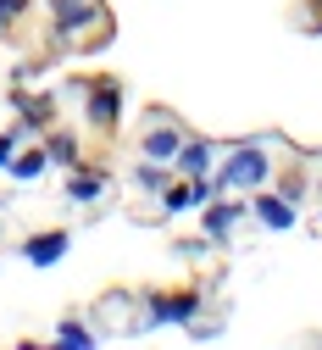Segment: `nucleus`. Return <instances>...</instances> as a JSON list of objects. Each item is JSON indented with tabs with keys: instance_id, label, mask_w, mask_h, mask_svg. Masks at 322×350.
<instances>
[{
	"instance_id": "1a4fd4ad",
	"label": "nucleus",
	"mask_w": 322,
	"mask_h": 350,
	"mask_svg": "<svg viewBox=\"0 0 322 350\" xmlns=\"http://www.w3.org/2000/svg\"><path fill=\"white\" fill-rule=\"evenodd\" d=\"M100 189H106V178H100V172H72V178H67V200H72V206L100 200Z\"/></svg>"
},
{
	"instance_id": "9d476101",
	"label": "nucleus",
	"mask_w": 322,
	"mask_h": 350,
	"mask_svg": "<svg viewBox=\"0 0 322 350\" xmlns=\"http://www.w3.org/2000/svg\"><path fill=\"white\" fill-rule=\"evenodd\" d=\"M89 17H95V12H89V0H56V28L62 33H78Z\"/></svg>"
},
{
	"instance_id": "423d86ee",
	"label": "nucleus",
	"mask_w": 322,
	"mask_h": 350,
	"mask_svg": "<svg viewBox=\"0 0 322 350\" xmlns=\"http://www.w3.org/2000/svg\"><path fill=\"white\" fill-rule=\"evenodd\" d=\"M67 245H72V239L56 228V234H44V239H28V245H23V256L33 261V267H51V261H62V256H67Z\"/></svg>"
},
{
	"instance_id": "f257e3e1",
	"label": "nucleus",
	"mask_w": 322,
	"mask_h": 350,
	"mask_svg": "<svg viewBox=\"0 0 322 350\" xmlns=\"http://www.w3.org/2000/svg\"><path fill=\"white\" fill-rule=\"evenodd\" d=\"M267 172H272L267 145H239L234 156L222 161V172H217V189H261V184H267Z\"/></svg>"
},
{
	"instance_id": "39448f33",
	"label": "nucleus",
	"mask_w": 322,
	"mask_h": 350,
	"mask_svg": "<svg viewBox=\"0 0 322 350\" xmlns=\"http://www.w3.org/2000/svg\"><path fill=\"white\" fill-rule=\"evenodd\" d=\"M256 217H261V223L267 228H295V200L289 195H256Z\"/></svg>"
},
{
	"instance_id": "0eeeda50",
	"label": "nucleus",
	"mask_w": 322,
	"mask_h": 350,
	"mask_svg": "<svg viewBox=\"0 0 322 350\" xmlns=\"http://www.w3.org/2000/svg\"><path fill=\"white\" fill-rule=\"evenodd\" d=\"M178 150H183L178 128H150L145 134V161H178Z\"/></svg>"
},
{
	"instance_id": "6e6552de",
	"label": "nucleus",
	"mask_w": 322,
	"mask_h": 350,
	"mask_svg": "<svg viewBox=\"0 0 322 350\" xmlns=\"http://www.w3.org/2000/svg\"><path fill=\"white\" fill-rule=\"evenodd\" d=\"M206 167H211V145H206V139H183V150H178V172H183V178H200Z\"/></svg>"
},
{
	"instance_id": "ddd939ff",
	"label": "nucleus",
	"mask_w": 322,
	"mask_h": 350,
	"mask_svg": "<svg viewBox=\"0 0 322 350\" xmlns=\"http://www.w3.org/2000/svg\"><path fill=\"white\" fill-rule=\"evenodd\" d=\"M56 339H62L67 350H89V345H95V334L78 328V323H62V328H56Z\"/></svg>"
},
{
	"instance_id": "2eb2a0df",
	"label": "nucleus",
	"mask_w": 322,
	"mask_h": 350,
	"mask_svg": "<svg viewBox=\"0 0 322 350\" xmlns=\"http://www.w3.org/2000/svg\"><path fill=\"white\" fill-rule=\"evenodd\" d=\"M12 156H17V134H0V167H12Z\"/></svg>"
},
{
	"instance_id": "f03ea898",
	"label": "nucleus",
	"mask_w": 322,
	"mask_h": 350,
	"mask_svg": "<svg viewBox=\"0 0 322 350\" xmlns=\"http://www.w3.org/2000/svg\"><path fill=\"white\" fill-rule=\"evenodd\" d=\"M195 312H200V295H195V289L156 295V300H150V328H178V323H195Z\"/></svg>"
},
{
	"instance_id": "f8f14e48",
	"label": "nucleus",
	"mask_w": 322,
	"mask_h": 350,
	"mask_svg": "<svg viewBox=\"0 0 322 350\" xmlns=\"http://www.w3.org/2000/svg\"><path fill=\"white\" fill-rule=\"evenodd\" d=\"M44 161H51V156H44V150H28V156H12V178H17V184H28V178H39V172H44Z\"/></svg>"
},
{
	"instance_id": "20e7f679",
	"label": "nucleus",
	"mask_w": 322,
	"mask_h": 350,
	"mask_svg": "<svg viewBox=\"0 0 322 350\" xmlns=\"http://www.w3.org/2000/svg\"><path fill=\"white\" fill-rule=\"evenodd\" d=\"M211 195H217V184H206V178H189V184L167 189V195H161V206H167V211H189V206H206Z\"/></svg>"
},
{
	"instance_id": "4468645a",
	"label": "nucleus",
	"mask_w": 322,
	"mask_h": 350,
	"mask_svg": "<svg viewBox=\"0 0 322 350\" xmlns=\"http://www.w3.org/2000/svg\"><path fill=\"white\" fill-rule=\"evenodd\" d=\"M51 161H78V139H51Z\"/></svg>"
},
{
	"instance_id": "9b49d317",
	"label": "nucleus",
	"mask_w": 322,
	"mask_h": 350,
	"mask_svg": "<svg viewBox=\"0 0 322 350\" xmlns=\"http://www.w3.org/2000/svg\"><path fill=\"white\" fill-rule=\"evenodd\" d=\"M234 223H239V211H234V206H211V200H206V234H211V239L234 234Z\"/></svg>"
},
{
	"instance_id": "7ed1b4c3",
	"label": "nucleus",
	"mask_w": 322,
	"mask_h": 350,
	"mask_svg": "<svg viewBox=\"0 0 322 350\" xmlns=\"http://www.w3.org/2000/svg\"><path fill=\"white\" fill-rule=\"evenodd\" d=\"M83 111H89V122H95V128H117V111H122V83H117V78H95V83H89Z\"/></svg>"
},
{
	"instance_id": "dca6fc26",
	"label": "nucleus",
	"mask_w": 322,
	"mask_h": 350,
	"mask_svg": "<svg viewBox=\"0 0 322 350\" xmlns=\"http://www.w3.org/2000/svg\"><path fill=\"white\" fill-rule=\"evenodd\" d=\"M23 6H28V0H0V23H6V17H17Z\"/></svg>"
}]
</instances>
